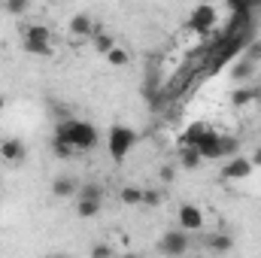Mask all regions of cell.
Here are the masks:
<instances>
[{
  "label": "cell",
  "instance_id": "1",
  "mask_svg": "<svg viewBox=\"0 0 261 258\" xmlns=\"http://www.w3.org/2000/svg\"><path fill=\"white\" fill-rule=\"evenodd\" d=\"M52 140L64 143L76 155H82V152H91L100 143V134H97V128L91 122H85V119H64V122H58Z\"/></svg>",
  "mask_w": 261,
  "mask_h": 258
},
{
  "label": "cell",
  "instance_id": "2",
  "mask_svg": "<svg viewBox=\"0 0 261 258\" xmlns=\"http://www.w3.org/2000/svg\"><path fill=\"white\" fill-rule=\"evenodd\" d=\"M137 146V131L128 128V125H113L110 134H107V152L116 164H122L130 155V149Z\"/></svg>",
  "mask_w": 261,
  "mask_h": 258
},
{
  "label": "cell",
  "instance_id": "3",
  "mask_svg": "<svg viewBox=\"0 0 261 258\" xmlns=\"http://www.w3.org/2000/svg\"><path fill=\"white\" fill-rule=\"evenodd\" d=\"M216 24H219V9L213 3L195 6L192 15H189V31H195V34H210Z\"/></svg>",
  "mask_w": 261,
  "mask_h": 258
},
{
  "label": "cell",
  "instance_id": "4",
  "mask_svg": "<svg viewBox=\"0 0 261 258\" xmlns=\"http://www.w3.org/2000/svg\"><path fill=\"white\" fill-rule=\"evenodd\" d=\"M189 234L186 231H179V228H173V231H167L161 240H158V249H161V255L167 258H182L189 252Z\"/></svg>",
  "mask_w": 261,
  "mask_h": 258
},
{
  "label": "cell",
  "instance_id": "5",
  "mask_svg": "<svg viewBox=\"0 0 261 258\" xmlns=\"http://www.w3.org/2000/svg\"><path fill=\"white\" fill-rule=\"evenodd\" d=\"M67 31H70V37L76 40V43H85V40H91L97 31H103L88 12H76L73 18H70V24H67Z\"/></svg>",
  "mask_w": 261,
  "mask_h": 258
},
{
  "label": "cell",
  "instance_id": "6",
  "mask_svg": "<svg viewBox=\"0 0 261 258\" xmlns=\"http://www.w3.org/2000/svg\"><path fill=\"white\" fill-rule=\"evenodd\" d=\"M176 219H179V231L186 234H195V231H203V210L197 203H179L176 210Z\"/></svg>",
  "mask_w": 261,
  "mask_h": 258
},
{
  "label": "cell",
  "instance_id": "7",
  "mask_svg": "<svg viewBox=\"0 0 261 258\" xmlns=\"http://www.w3.org/2000/svg\"><path fill=\"white\" fill-rule=\"evenodd\" d=\"M24 155H28V149H24V143H21L18 137H6V140L0 143V158H3L9 167H18V164L24 161Z\"/></svg>",
  "mask_w": 261,
  "mask_h": 258
},
{
  "label": "cell",
  "instance_id": "8",
  "mask_svg": "<svg viewBox=\"0 0 261 258\" xmlns=\"http://www.w3.org/2000/svg\"><path fill=\"white\" fill-rule=\"evenodd\" d=\"M252 170H255V164H252L249 158L234 155V158H228V161H225L222 176H225V179H246V176H252Z\"/></svg>",
  "mask_w": 261,
  "mask_h": 258
},
{
  "label": "cell",
  "instance_id": "9",
  "mask_svg": "<svg viewBox=\"0 0 261 258\" xmlns=\"http://www.w3.org/2000/svg\"><path fill=\"white\" fill-rule=\"evenodd\" d=\"M206 131H210V125H206V122H192L189 128L182 131V134H179L176 146H179V149H195L197 143H200V137H203Z\"/></svg>",
  "mask_w": 261,
  "mask_h": 258
},
{
  "label": "cell",
  "instance_id": "10",
  "mask_svg": "<svg viewBox=\"0 0 261 258\" xmlns=\"http://www.w3.org/2000/svg\"><path fill=\"white\" fill-rule=\"evenodd\" d=\"M52 194L61 197V200L76 197V194H79V183H76L73 176H55V179H52Z\"/></svg>",
  "mask_w": 261,
  "mask_h": 258
},
{
  "label": "cell",
  "instance_id": "11",
  "mask_svg": "<svg viewBox=\"0 0 261 258\" xmlns=\"http://www.w3.org/2000/svg\"><path fill=\"white\" fill-rule=\"evenodd\" d=\"M24 40H34V43H55V34H52V28L34 21V24L24 28Z\"/></svg>",
  "mask_w": 261,
  "mask_h": 258
},
{
  "label": "cell",
  "instance_id": "12",
  "mask_svg": "<svg viewBox=\"0 0 261 258\" xmlns=\"http://www.w3.org/2000/svg\"><path fill=\"white\" fill-rule=\"evenodd\" d=\"M100 210H103V200L76 197V216H79V219H94V216H100Z\"/></svg>",
  "mask_w": 261,
  "mask_h": 258
},
{
  "label": "cell",
  "instance_id": "13",
  "mask_svg": "<svg viewBox=\"0 0 261 258\" xmlns=\"http://www.w3.org/2000/svg\"><path fill=\"white\" fill-rule=\"evenodd\" d=\"M91 46H94V52H100L103 58L116 49V37L113 34H107V31H97L94 37H91Z\"/></svg>",
  "mask_w": 261,
  "mask_h": 258
},
{
  "label": "cell",
  "instance_id": "14",
  "mask_svg": "<svg viewBox=\"0 0 261 258\" xmlns=\"http://www.w3.org/2000/svg\"><path fill=\"white\" fill-rule=\"evenodd\" d=\"M258 94L261 91H255L252 85H243V88H234V91H231V104H234V107H246V104H252Z\"/></svg>",
  "mask_w": 261,
  "mask_h": 258
},
{
  "label": "cell",
  "instance_id": "15",
  "mask_svg": "<svg viewBox=\"0 0 261 258\" xmlns=\"http://www.w3.org/2000/svg\"><path fill=\"white\" fill-rule=\"evenodd\" d=\"M76 197H85V200H103V197H107V189H103V183H82Z\"/></svg>",
  "mask_w": 261,
  "mask_h": 258
},
{
  "label": "cell",
  "instance_id": "16",
  "mask_svg": "<svg viewBox=\"0 0 261 258\" xmlns=\"http://www.w3.org/2000/svg\"><path fill=\"white\" fill-rule=\"evenodd\" d=\"M206 246H210L213 252H231L234 237H231V234H210V237H206Z\"/></svg>",
  "mask_w": 261,
  "mask_h": 258
},
{
  "label": "cell",
  "instance_id": "17",
  "mask_svg": "<svg viewBox=\"0 0 261 258\" xmlns=\"http://www.w3.org/2000/svg\"><path fill=\"white\" fill-rule=\"evenodd\" d=\"M119 200H122L125 207H137V203H143V189H140V186H122Z\"/></svg>",
  "mask_w": 261,
  "mask_h": 258
},
{
  "label": "cell",
  "instance_id": "18",
  "mask_svg": "<svg viewBox=\"0 0 261 258\" xmlns=\"http://www.w3.org/2000/svg\"><path fill=\"white\" fill-rule=\"evenodd\" d=\"M24 52L40 55V58H52V55H55V43H34V40H24Z\"/></svg>",
  "mask_w": 261,
  "mask_h": 258
},
{
  "label": "cell",
  "instance_id": "19",
  "mask_svg": "<svg viewBox=\"0 0 261 258\" xmlns=\"http://www.w3.org/2000/svg\"><path fill=\"white\" fill-rule=\"evenodd\" d=\"M200 164H203V158L197 155L195 149H179V167H182V170H195Z\"/></svg>",
  "mask_w": 261,
  "mask_h": 258
},
{
  "label": "cell",
  "instance_id": "20",
  "mask_svg": "<svg viewBox=\"0 0 261 258\" xmlns=\"http://www.w3.org/2000/svg\"><path fill=\"white\" fill-rule=\"evenodd\" d=\"M107 64L110 67H128L130 64V52L128 49H122V46H116V49L107 55Z\"/></svg>",
  "mask_w": 261,
  "mask_h": 258
},
{
  "label": "cell",
  "instance_id": "21",
  "mask_svg": "<svg viewBox=\"0 0 261 258\" xmlns=\"http://www.w3.org/2000/svg\"><path fill=\"white\" fill-rule=\"evenodd\" d=\"M91 258H116V252H113L110 243L97 240V243H91Z\"/></svg>",
  "mask_w": 261,
  "mask_h": 258
},
{
  "label": "cell",
  "instance_id": "22",
  "mask_svg": "<svg viewBox=\"0 0 261 258\" xmlns=\"http://www.w3.org/2000/svg\"><path fill=\"white\" fill-rule=\"evenodd\" d=\"M252 70H255V64L243 58V64H237V67H234V73H231V76H234V79H246V76H249Z\"/></svg>",
  "mask_w": 261,
  "mask_h": 258
},
{
  "label": "cell",
  "instance_id": "23",
  "mask_svg": "<svg viewBox=\"0 0 261 258\" xmlns=\"http://www.w3.org/2000/svg\"><path fill=\"white\" fill-rule=\"evenodd\" d=\"M143 203L146 207H158L161 203V192L158 189H143Z\"/></svg>",
  "mask_w": 261,
  "mask_h": 258
},
{
  "label": "cell",
  "instance_id": "24",
  "mask_svg": "<svg viewBox=\"0 0 261 258\" xmlns=\"http://www.w3.org/2000/svg\"><path fill=\"white\" fill-rule=\"evenodd\" d=\"M246 61H252V64H258L261 61V40H255V43L246 46Z\"/></svg>",
  "mask_w": 261,
  "mask_h": 258
},
{
  "label": "cell",
  "instance_id": "25",
  "mask_svg": "<svg viewBox=\"0 0 261 258\" xmlns=\"http://www.w3.org/2000/svg\"><path fill=\"white\" fill-rule=\"evenodd\" d=\"M3 9L12 12V15H21V12H28V3H24V0H12V3H6Z\"/></svg>",
  "mask_w": 261,
  "mask_h": 258
},
{
  "label": "cell",
  "instance_id": "26",
  "mask_svg": "<svg viewBox=\"0 0 261 258\" xmlns=\"http://www.w3.org/2000/svg\"><path fill=\"white\" fill-rule=\"evenodd\" d=\"M173 170H176V167H170V164H167V167L161 170V179H164V183H170V179H173Z\"/></svg>",
  "mask_w": 261,
  "mask_h": 258
},
{
  "label": "cell",
  "instance_id": "27",
  "mask_svg": "<svg viewBox=\"0 0 261 258\" xmlns=\"http://www.w3.org/2000/svg\"><path fill=\"white\" fill-rule=\"evenodd\" d=\"M122 258H140V255H137V252H128V255H122Z\"/></svg>",
  "mask_w": 261,
  "mask_h": 258
},
{
  "label": "cell",
  "instance_id": "28",
  "mask_svg": "<svg viewBox=\"0 0 261 258\" xmlns=\"http://www.w3.org/2000/svg\"><path fill=\"white\" fill-rule=\"evenodd\" d=\"M52 258H70V255H64V252H58V255H52Z\"/></svg>",
  "mask_w": 261,
  "mask_h": 258
},
{
  "label": "cell",
  "instance_id": "29",
  "mask_svg": "<svg viewBox=\"0 0 261 258\" xmlns=\"http://www.w3.org/2000/svg\"><path fill=\"white\" fill-rule=\"evenodd\" d=\"M3 104H6V100H3V97H0V110H3Z\"/></svg>",
  "mask_w": 261,
  "mask_h": 258
},
{
  "label": "cell",
  "instance_id": "30",
  "mask_svg": "<svg viewBox=\"0 0 261 258\" xmlns=\"http://www.w3.org/2000/svg\"><path fill=\"white\" fill-rule=\"evenodd\" d=\"M0 179H3V176H0Z\"/></svg>",
  "mask_w": 261,
  "mask_h": 258
}]
</instances>
